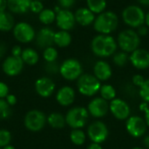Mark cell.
Returning <instances> with one entry per match:
<instances>
[{
	"mask_svg": "<svg viewBox=\"0 0 149 149\" xmlns=\"http://www.w3.org/2000/svg\"><path fill=\"white\" fill-rule=\"evenodd\" d=\"M76 22L82 26H88L93 24L95 20V14L92 12L88 8H79L74 13Z\"/></svg>",
	"mask_w": 149,
	"mask_h": 149,
	"instance_id": "21",
	"label": "cell"
},
{
	"mask_svg": "<svg viewBox=\"0 0 149 149\" xmlns=\"http://www.w3.org/2000/svg\"><path fill=\"white\" fill-rule=\"evenodd\" d=\"M145 80H146V79H144V77H143L142 75H141V74H135V75H134L133 78H132L133 84H134V86H138V87H141V86L144 84Z\"/></svg>",
	"mask_w": 149,
	"mask_h": 149,
	"instance_id": "38",
	"label": "cell"
},
{
	"mask_svg": "<svg viewBox=\"0 0 149 149\" xmlns=\"http://www.w3.org/2000/svg\"><path fill=\"white\" fill-rule=\"evenodd\" d=\"M11 141V134L6 129H0V148L10 145Z\"/></svg>",
	"mask_w": 149,
	"mask_h": 149,
	"instance_id": "34",
	"label": "cell"
},
{
	"mask_svg": "<svg viewBox=\"0 0 149 149\" xmlns=\"http://www.w3.org/2000/svg\"><path fill=\"white\" fill-rule=\"evenodd\" d=\"M145 12L140 6L128 5L122 11V19L124 23L132 27L138 28L145 23Z\"/></svg>",
	"mask_w": 149,
	"mask_h": 149,
	"instance_id": "6",
	"label": "cell"
},
{
	"mask_svg": "<svg viewBox=\"0 0 149 149\" xmlns=\"http://www.w3.org/2000/svg\"><path fill=\"white\" fill-rule=\"evenodd\" d=\"M2 149H15V148L13 147V146H11L10 144V145H7V146H5V147H3Z\"/></svg>",
	"mask_w": 149,
	"mask_h": 149,
	"instance_id": "51",
	"label": "cell"
},
{
	"mask_svg": "<svg viewBox=\"0 0 149 149\" xmlns=\"http://www.w3.org/2000/svg\"><path fill=\"white\" fill-rule=\"evenodd\" d=\"M113 63L117 65V66H120V67H122V66H125L128 60H129V55L127 52H125L123 51L121 52H115L113 55Z\"/></svg>",
	"mask_w": 149,
	"mask_h": 149,
	"instance_id": "31",
	"label": "cell"
},
{
	"mask_svg": "<svg viewBox=\"0 0 149 149\" xmlns=\"http://www.w3.org/2000/svg\"><path fill=\"white\" fill-rule=\"evenodd\" d=\"M43 58L46 62H54L58 58V51L56 48L50 46L45 49L43 52Z\"/></svg>",
	"mask_w": 149,
	"mask_h": 149,
	"instance_id": "33",
	"label": "cell"
},
{
	"mask_svg": "<svg viewBox=\"0 0 149 149\" xmlns=\"http://www.w3.org/2000/svg\"><path fill=\"white\" fill-rule=\"evenodd\" d=\"M11 114L10 106L4 99H0V120H6Z\"/></svg>",
	"mask_w": 149,
	"mask_h": 149,
	"instance_id": "32",
	"label": "cell"
},
{
	"mask_svg": "<svg viewBox=\"0 0 149 149\" xmlns=\"http://www.w3.org/2000/svg\"><path fill=\"white\" fill-rule=\"evenodd\" d=\"M75 100V91L72 87L65 86H62L56 93V100L62 107L71 106Z\"/></svg>",
	"mask_w": 149,
	"mask_h": 149,
	"instance_id": "18",
	"label": "cell"
},
{
	"mask_svg": "<svg viewBox=\"0 0 149 149\" xmlns=\"http://www.w3.org/2000/svg\"><path fill=\"white\" fill-rule=\"evenodd\" d=\"M140 109L141 111H144L145 112V121H146V124L147 126L149 127V106L148 103L146 102H143L140 105Z\"/></svg>",
	"mask_w": 149,
	"mask_h": 149,
	"instance_id": "39",
	"label": "cell"
},
{
	"mask_svg": "<svg viewBox=\"0 0 149 149\" xmlns=\"http://www.w3.org/2000/svg\"><path fill=\"white\" fill-rule=\"evenodd\" d=\"M13 36L20 43H30L34 39L36 34L33 27L30 24L20 22L14 26Z\"/></svg>",
	"mask_w": 149,
	"mask_h": 149,
	"instance_id": "10",
	"label": "cell"
},
{
	"mask_svg": "<svg viewBox=\"0 0 149 149\" xmlns=\"http://www.w3.org/2000/svg\"><path fill=\"white\" fill-rule=\"evenodd\" d=\"M72 42V36L67 31H59L55 32L54 44L61 48L67 47Z\"/></svg>",
	"mask_w": 149,
	"mask_h": 149,
	"instance_id": "24",
	"label": "cell"
},
{
	"mask_svg": "<svg viewBox=\"0 0 149 149\" xmlns=\"http://www.w3.org/2000/svg\"><path fill=\"white\" fill-rule=\"evenodd\" d=\"M60 8L68 10L75 3V0H58Z\"/></svg>",
	"mask_w": 149,
	"mask_h": 149,
	"instance_id": "40",
	"label": "cell"
},
{
	"mask_svg": "<svg viewBox=\"0 0 149 149\" xmlns=\"http://www.w3.org/2000/svg\"><path fill=\"white\" fill-rule=\"evenodd\" d=\"M14 17L10 13L0 11V31H9L14 28Z\"/></svg>",
	"mask_w": 149,
	"mask_h": 149,
	"instance_id": "25",
	"label": "cell"
},
{
	"mask_svg": "<svg viewBox=\"0 0 149 149\" xmlns=\"http://www.w3.org/2000/svg\"><path fill=\"white\" fill-rule=\"evenodd\" d=\"M137 29H138V30H137V33H138V35H139L140 37H145V36H147L148 33V27L147 25H144V24H143V25L138 27Z\"/></svg>",
	"mask_w": 149,
	"mask_h": 149,
	"instance_id": "42",
	"label": "cell"
},
{
	"mask_svg": "<svg viewBox=\"0 0 149 149\" xmlns=\"http://www.w3.org/2000/svg\"><path fill=\"white\" fill-rule=\"evenodd\" d=\"M77 87L82 95L92 97L100 92L101 85L100 81L94 75L85 73L77 79Z\"/></svg>",
	"mask_w": 149,
	"mask_h": 149,
	"instance_id": "4",
	"label": "cell"
},
{
	"mask_svg": "<svg viewBox=\"0 0 149 149\" xmlns=\"http://www.w3.org/2000/svg\"><path fill=\"white\" fill-rule=\"evenodd\" d=\"M86 134L81 129H72L70 134L71 141L76 146H81L86 142Z\"/></svg>",
	"mask_w": 149,
	"mask_h": 149,
	"instance_id": "30",
	"label": "cell"
},
{
	"mask_svg": "<svg viewBox=\"0 0 149 149\" xmlns=\"http://www.w3.org/2000/svg\"><path fill=\"white\" fill-rule=\"evenodd\" d=\"M89 113L86 108L83 107H75L66 113L65 122L72 129H80L86 125Z\"/></svg>",
	"mask_w": 149,
	"mask_h": 149,
	"instance_id": "5",
	"label": "cell"
},
{
	"mask_svg": "<svg viewBox=\"0 0 149 149\" xmlns=\"http://www.w3.org/2000/svg\"><path fill=\"white\" fill-rule=\"evenodd\" d=\"M38 1H42V0H38Z\"/></svg>",
	"mask_w": 149,
	"mask_h": 149,
	"instance_id": "53",
	"label": "cell"
},
{
	"mask_svg": "<svg viewBox=\"0 0 149 149\" xmlns=\"http://www.w3.org/2000/svg\"><path fill=\"white\" fill-rule=\"evenodd\" d=\"M55 32L49 27H44L36 36V43L39 48H47L54 44Z\"/></svg>",
	"mask_w": 149,
	"mask_h": 149,
	"instance_id": "19",
	"label": "cell"
},
{
	"mask_svg": "<svg viewBox=\"0 0 149 149\" xmlns=\"http://www.w3.org/2000/svg\"><path fill=\"white\" fill-rule=\"evenodd\" d=\"M47 122V117L39 110H31L26 113L24 118L25 128L31 132L41 131Z\"/></svg>",
	"mask_w": 149,
	"mask_h": 149,
	"instance_id": "7",
	"label": "cell"
},
{
	"mask_svg": "<svg viewBox=\"0 0 149 149\" xmlns=\"http://www.w3.org/2000/svg\"><path fill=\"white\" fill-rule=\"evenodd\" d=\"M5 100H6V102L10 106V107H12V106H15L16 105V103H17V97L14 95V94H10V93H9L7 96H6V98L4 99Z\"/></svg>",
	"mask_w": 149,
	"mask_h": 149,
	"instance_id": "43",
	"label": "cell"
},
{
	"mask_svg": "<svg viewBox=\"0 0 149 149\" xmlns=\"http://www.w3.org/2000/svg\"><path fill=\"white\" fill-rule=\"evenodd\" d=\"M0 149H2V148H0Z\"/></svg>",
	"mask_w": 149,
	"mask_h": 149,
	"instance_id": "54",
	"label": "cell"
},
{
	"mask_svg": "<svg viewBox=\"0 0 149 149\" xmlns=\"http://www.w3.org/2000/svg\"><path fill=\"white\" fill-rule=\"evenodd\" d=\"M59 66L56 61L54 62H46L45 64V71L51 74H55L57 72H59Z\"/></svg>",
	"mask_w": 149,
	"mask_h": 149,
	"instance_id": "37",
	"label": "cell"
},
{
	"mask_svg": "<svg viewBox=\"0 0 149 149\" xmlns=\"http://www.w3.org/2000/svg\"><path fill=\"white\" fill-rule=\"evenodd\" d=\"M8 94H9L8 86L5 83L0 81V99H5Z\"/></svg>",
	"mask_w": 149,
	"mask_h": 149,
	"instance_id": "41",
	"label": "cell"
},
{
	"mask_svg": "<svg viewBox=\"0 0 149 149\" xmlns=\"http://www.w3.org/2000/svg\"><path fill=\"white\" fill-rule=\"evenodd\" d=\"M39 21L44 24H51L56 20V13L53 10L44 9L38 15Z\"/></svg>",
	"mask_w": 149,
	"mask_h": 149,
	"instance_id": "28",
	"label": "cell"
},
{
	"mask_svg": "<svg viewBox=\"0 0 149 149\" xmlns=\"http://www.w3.org/2000/svg\"><path fill=\"white\" fill-rule=\"evenodd\" d=\"M145 24L148 27H149V11L145 16Z\"/></svg>",
	"mask_w": 149,
	"mask_h": 149,
	"instance_id": "50",
	"label": "cell"
},
{
	"mask_svg": "<svg viewBox=\"0 0 149 149\" xmlns=\"http://www.w3.org/2000/svg\"><path fill=\"white\" fill-rule=\"evenodd\" d=\"M35 91L42 98H48L52 95L55 91V83L48 77H41L38 79L34 84Z\"/></svg>",
	"mask_w": 149,
	"mask_h": 149,
	"instance_id": "17",
	"label": "cell"
},
{
	"mask_svg": "<svg viewBox=\"0 0 149 149\" xmlns=\"http://www.w3.org/2000/svg\"><path fill=\"white\" fill-rule=\"evenodd\" d=\"M44 10V5L41 1L38 0H31V5H30V10L33 13L39 14Z\"/></svg>",
	"mask_w": 149,
	"mask_h": 149,
	"instance_id": "36",
	"label": "cell"
},
{
	"mask_svg": "<svg viewBox=\"0 0 149 149\" xmlns=\"http://www.w3.org/2000/svg\"><path fill=\"white\" fill-rule=\"evenodd\" d=\"M48 125L54 129H62L65 126V116L60 113H52L47 117Z\"/></svg>",
	"mask_w": 149,
	"mask_h": 149,
	"instance_id": "23",
	"label": "cell"
},
{
	"mask_svg": "<svg viewBox=\"0 0 149 149\" xmlns=\"http://www.w3.org/2000/svg\"><path fill=\"white\" fill-rule=\"evenodd\" d=\"M6 51H7V47H6L5 44L3 42L0 41V58H2L4 56Z\"/></svg>",
	"mask_w": 149,
	"mask_h": 149,
	"instance_id": "45",
	"label": "cell"
},
{
	"mask_svg": "<svg viewBox=\"0 0 149 149\" xmlns=\"http://www.w3.org/2000/svg\"><path fill=\"white\" fill-rule=\"evenodd\" d=\"M147 124L144 119L140 116H131L127 120L126 128L127 133L134 138H140L147 131Z\"/></svg>",
	"mask_w": 149,
	"mask_h": 149,
	"instance_id": "11",
	"label": "cell"
},
{
	"mask_svg": "<svg viewBox=\"0 0 149 149\" xmlns=\"http://www.w3.org/2000/svg\"><path fill=\"white\" fill-rule=\"evenodd\" d=\"M138 2H139L141 5H144V6L149 7V0H138Z\"/></svg>",
	"mask_w": 149,
	"mask_h": 149,
	"instance_id": "48",
	"label": "cell"
},
{
	"mask_svg": "<svg viewBox=\"0 0 149 149\" xmlns=\"http://www.w3.org/2000/svg\"><path fill=\"white\" fill-rule=\"evenodd\" d=\"M82 65L80 62L75 58L65 59L59 66L60 75L66 80L73 81L82 75Z\"/></svg>",
	"mask_w": 149,
	"mask_h": 149,
	"instance_id": "8",
	"label": "cell"
},
{
	"mask_svg": "<svg viewBox=\"0 0 149 149\" xmlns=\"http://www.w3.org/2000/svg\"><path fill=\"white\" fill-rule=\"evenodd\" d=\"M21 58L24 64L29 65H34L38 62L39 56L38 52L32 48H25L23 50L21 54Z\"/></svg>",
	"mask_w": 149,
	"mask_h": 149,
	"instance_id": "26",
	"label": "cell"
},
{
	"mask_svg": "<svg viewBox=\"0 0 149 149\" xmlns=\"http://www.w3.org/2000/svg\"><path fill=\"white\" fill-rule=\"evenodd\" d=\"M87 135L92 142L101 144L108 137V129L100 120L93 121L87 128Z\"/></svg>",
	"mask_w": 149,
	"mask_h": 149,
	"instance_id": "9",
	"label": "cell"
},
{
	"mask_svg": "<svg viewBox=\"0 0 149 149\" xmlns=\"http://www.w3.org/2000/svg\"><path fill=\"white\" fill-rule=\"evenodd\" d=\"M118 24L119 17L116 13L111 10H105L95 17L93 28L100 34L109 35L117 29Z\"/></svg>",
	"mask_w": 149,
	"mask_h": 149,
	"instance_id": "2",
	"label": "cell"
},
{
	"mask_svg": "<svg viewBox=\"0 0 149 149\" xmlns=\"http://www.w3.org/2000/svg\"><path fill=\"white\" fill-rule=\"evenodd\" d=\"M117 41L113 37L106 34L95 36L91 42V49L93 54L100 58L113 55L117 50Z\"/></svg>",
	"mask_w": 149,
	"mask_h": 149,
	"instance_id": "1",
	"label": "cell"
},
{
	"mask_svg": "<svg viewBox=\"0 0 149 149\" xmlns=\"http://www.w3.org/2000/svg\"><path fill=\"white\" fill-rule=\"evenodd\" d=\"M132 149H144V148H140V147H135V148H133Z\"/></svg>",
	"mask_w": 149,
	"mask_h": 149,
	"instance_id": "52",
	"label": "cell"
},
{
	"mask_svg": "<svg viewBox=\"0 0 149 149\" xmlns=\"http://www.w3.org/2000/svg\"><path fill=\"white\" fill-rule=\"evenodd\" d=\"M87 8L94 14H100L107 8V0H86Z\"/></svg>",
	"mask_w": 149,
	"mask_h": 149,
	"instance_id": "27",
	"label": "cell"
},
{
	"mask_svg": "<svg viewBox=\"0 0 149 149\" xmlns=\"http://www.w3.org/2000/svg\"><path fill=\"white\" fill-rule=\"evenodd\" d=\"M139 93L144 102L149 104V79H146L144 84L140 87Z\"/></svg>",
	"mask_w": 149,
	"mask_h": 149,
	"instance_id": "35",
	"label": "cell"
},
{
	"mask_svg": "<svg viewBox=\"0 0 149 149\" xmlns=\"http://www.w3.org/2000/svg\"><path fill=\"white\" fill-rule=\"evenodd\" d=\"M31 0H7L8 9L16 14H24L30 10Z\"/></svg>",
	"mask_w": 149,
	"mask_h": 149,
	"instance_id": "22",
	"label": "cell"
},
{
	"mask_svg": "<svg viewBox=\"0 0 149 149\" xmlns=\"http://www.w3.org/2000/svg\"><path fill=\"white\" fill-rule=\"evenodd\" d=\"M22 48L21 46L19 45H15L12 47L11 49V55L14 56V57H21V54H22Z\"/></svg>",
	"mask_w": 149,
	"mask_h": 149,
	"instance_id": "44",
	"label": "cell"
},
{
	"mask_svg": "<svg viewBox=\"0 0 149 149\" xmlns=\"http://www.w3.org/2000/svg\"><path fill=\"white\" fill-rule=\"evenodd\" d=\"M56 23L59 29L62 31L72 30L76 23L74 13L66 9H61L56 13Z\"/></svg>",
	"mask_w": 149,
	"mask_h": 149,
	"instance_id": "16",
	"label": "cell"
},
{
	"mask_svg": "<svg viewBox=\"0 0 149 149\" xmlns=\"http://www.w3.org/2000/svg\"><path fill=\"white\" fill-rule=\"evenodd\" d=\"M87 149H102V147L100 144L99 143H94V142H92L89 146Z\"/></svg>",
	"mask_w": 149,
	"mask_h": 149,
	"instance_id": "47",
	"label": "cell"
},
{
	"mask_svg": "<svg viewBox=\"0 0 149 149\" xmlns=\"http://www.w3.org/2000/svg\"><path fill=\"white\" fill-rule=\"evenodd\" d=\"M144 144H145V146H146L147 148H149V135L145 137V139H144Z\"/></svg>",
	"mask_w": 149,
	"mask_h": 149,
	"instance_id": "49",
	"label": "cell"
},
{
	"mask_svg": "<svg viewBox=\"0 0 149 149\" xmlns=\"http://www.w3.org/2000/svg\"><path fill=\"white\" fill-rule=\"evenodd\" d=\"M100 97L104 100H106L107 101H111L113 99H115L116 97V90L115 88L111 86V85H103L101 86L100 89Z\"/></svg>",
	"mask_w": 149,
	"mask_h": 149,
	"instance_id": "29",
	"label": "cell"
},
{
	"mask_svg": "<svg viewBox=\"0 0 149 149\" xmlns=\"http://www.w3.org/2000/svg\"><path fill=\"white\" fill-rule=\"evenodd\" d=\"M87 111L89 114L94 118H102L107 114L109 111V104L106 100L101 97H98L89 102Z\"/></svg>",
	"mask_w": 149,
	"mask_h": 149,
	"instance_id": "14",
	"label": "cell"
},
{
	"mask_svg": "<svg viewBox=\"0 0 149 149\" xmlns=\"http://www.w3.org/2000/svg\"><path fill=\"white\" fill-rule=\"evenodd\" d=\"M129 61L138 70L149 68V52L146 49L138 48L129 56Z\"/></svg>",
	"mask_w": 149,
	"mask_h": 149,
	"instance_id": "15",
	"label": "cell"
},
{
	"mask_svg": "<svg viewBox=\"0 0 149 149\" xmlns=\"http://www.w3.org/2000/svg\"><path fill=\"white\" fill-rule=\"evenodd\" d=\"M6 8H8L7 0H0V11H5Z\"/></svg>",
	"mask_w": 149,
	"mask_h": 149,
	"instance_id": "46",
	"label": "cell"
},
{
	"mask_svg": "<svg viewBox=\"0 0 149 149\" xmlns=\"http://www.w3.org/2000/svg\"><path fill=\"white\" fill-rule=\"evenodd\" d=\"M93 75L100 81H107L112 76V68L107 62L99 60L93 66Z\"/></svg>",
	"mask_w": 149,
	"mask_h": 149,
	"instance_id": "20",
	"label": "cell"
},
{
	"mask_svg": "<svg viewBox=\"0 0 149 149\" xmlns=\"http://www.w3.org/2000/svg\"><path fill=\"white\" fill-rule=\"evenodd\" d=\"M109 111L117 120H127L130 117L131 112L129 105L125 100L118 98H115L110 101Z\"/></svg>",
	"mask_w": 149,
	"mask_h": 149,
	"instance_id": "12",
	"label": "cell"
},
{
	"mask_svg": "<svg viewBox=\"0 0 149 149\" xmlns=\"http://www.w3.org/2000/svg\"><path fill=\"white\" fill-rule=\"evenodd\" d=\"M24 61L22 60L21 57H14L9 56L7 57L2 65L3 72L10 77H14L21 73L24 68Z\"/></svg>",
	"mask_w": 149,
	"mask_h": 149,
	"instance_id": "13",
	"label": "cell"
},
{
	"mask_svg": "<svg viewBox=\"0 0 149 149\" xmlns=\"http://www.w3.org/2000/svg\"><path fill=\"white\" fill-rule=\"evenodd\" d=\"M140 44L141 37L135 31L132 29L124 30L118 35L117 45L121 49V51L125 52L132 53L139 48Z\"/></svg>",
	"mask_w": 149,
	"mask_h": 149,
	"instance_id": "3",
	"label": "cell"
}]
</instances>
